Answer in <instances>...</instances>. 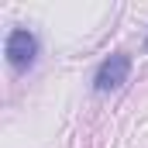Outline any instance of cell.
<instances>
[{
	"label": "cell",
	"instance_id": "6da1fadb",
	"mask_svg": "<svg viewBox=\"0 0 148 148\" xmlns=\"http://www.w3.org/2000/svg\"><path fill=\"white\" fill-rule=\"evenodd\" d=\"M3 55H7V62H10V69L14 73H24V69H31L38 59V38L35 31H28V28H14L7 41H3Z\"/></svg>",
	"mask_w": 148,
	"mask_h": 148
},
{
	"label": "cell",
	"instance_id": "7a4b0ae2",
	"mask_svg": "<svg viewBox=\"0 0 148 148\" xmlns=\"http://www.w3.org/2000/svg\"><path fill=\"white\" fill-rule=\"evenodd\" d=\"M127 73H131V55H127V52H114L110 59L97 69L93 90H97V93H110V90H117V86L127 83Z\"/></svg>",
	"mask_w": 148,
	"mask_h": 148
},
{
	"label": "cell",
	"instance_id": "3957f363",
	"mask_svg": "<svg viewBox=\"0 0 148 148\" xmlns=\"http://www.w3.org/2000/svg\"><path fill=\"white\" fill-rule=\"evenodd\" d=\"M145 52H148V38H145Z\"/></svg>",
	"mask_w": 148,
	"mask_h": 148
}]
</instances>
